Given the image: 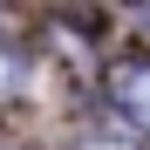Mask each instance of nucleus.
<instances>
[{
    "instance_id": "obj_1",
    "label": "nucleus",
    "mask_w": 150,
    "mask_h": 150,
    "mask_svg": "<svg viewBox=\"0 0 150 150\" xmlns=\"http://www.w3.org/2000/svg\"><path fill=\"white\" fill-rule=\"evenodd\" d=\"M109 103L137 123V130H150V62L130 55V62H116L109 68Z\"/></svg>"
},
{
    "instance_id": "obj_2",
    "label": "nucleus",
    "mask_w": 150,
    "mask_h": 150,
    "mask_svg": "<svg viewBox=\"0 0 150 150\" xmlns=\"http://www.w3.org/2000/svg\"><path fill=\"white\" fill-rule=\"evenodd\" d=\"M14 89H21V55H14V48H0V103H7Z\"/></svg>"
},
{
    "instance_id": "obj_3",
    "label": "nucleus",
    "mask_w": 150,
    "mask_h": 150,
    "mask_svg": "<svg viewBox=\"0 0 150 150\" xmlns=\"http://www.w3.org/2000/svg\"><path fill=\"white\" fill-rule=\"evenodd\" d=\"M89 150H123V143H89Z\"/></svg>"
}]
</instances>
